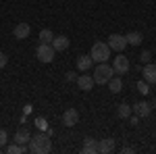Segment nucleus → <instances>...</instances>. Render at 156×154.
I'll use <instances>...</instances> for the list:
<instances>
[{"instance_id": "obj_11", "label": "nucleus", "mask_w": 156, "mask_h": 154, "mask_svg": "<svg viewBox=\"0 0 156 154\" xmlns=\"http://www.w3.org/2000/svg\"><path fill=\"white\" fill-rule=\"evenodd\" d=\"M98 152H102V154L115 152V140H112V138H104V140H100V142H98Z\"/></svg>"}, {"instance_id": "obj_15", "label": "nucleus", "mask_w": 156, "mask_h": 154, "mask_svg": "<svg viewBox=\"0 0 156 154\" xmlns=\"http://www.w3.org/2000/svg\"><path fill=\"white\" fill-rule=\"evenodd\" d=\"M92 65H94V60H92L90 54H81V56L77 59V69H79V71H87Z\"/></svg>"}, {"instance_id": "obj_5", "label": "nucleus", "mask_w": 156, "mask_h": 154, "mask_svg": "<svg viewBox=\"0 0 156 154\" xmlns=\"http://www.w3.org/2000/svg\"><path fill=\"white\" fill-rule=\"evenodd\" d=\"M106 44H108V48H110V50H117V52H121L123 48L127 46V38L121 36V34H110Z\"/></svg>"}, {"instance_id": "obj_27", "label": "nucleus", "mask_w": 156, "mask_h": 154, "mask_svg": "<svg viewBox=\"0 0 156 154\" xmlns=\"http://www.w3.org/2000/svg\"><path fill=\"white\" fill-rule=\"evenodd\" d=\"M67 81H77V73H73V71H67Z\"/></svg>"}, {"instance_id": "obj_26", "label": "nucleus", "mask_w": 156, "mask_h": 154, "mask_svg": "<svg viewBox=\"0 0 156 154\" xmlns=\"http://www.w3.org/2000/svg\"><path fill=\"white\" fill-rule=\"evenodd\" d=\"M6 63H9V56H6L4 52H0V69H4V67H6Z\"/></svg>"}, {"instance_id": "obj_22", "label": "nucleus", "mask_w": 156, "mask_h": 154, "mask_svg": "<svg viewBox=\"0 0 156 154\" xmlns=\"http://www.w3.org/2000/svg\"><path fill=\"white\" fill-rule=\"evenodd\" d=\"M137 92L146 96L148 92H150V83H146V81H137Z\"/></svg>"}, {"instance_id": "obj_24", "label": "nucleus", "mask_w": 156, "mask_h": 154, "mask_svg": "<svg viewBox=\"0 0 156 154\" xmlns=\"http://www.w3.org/2000/svg\"><path fill=\"white\" fill-rule=\"evenodd\" d=\"M150 59H152V54H150V50H144V52H142V54H140V60H142V63H150Z\"/></svg>"}, {"instance_id": "obj_30", "label": "nucleus", "mask_w": 156, "mask_h": 154, "mask_svg": "<svg viewBox=\"0 0 156 154\" xmlns=\"http://www.w3.org/2000/svg\"><path fill=\"white\" fill-rule=\"evenodd\" d=\"M152 106H156V98H154V104H152Z\"/></svg>"}, {"instance_id": "obj_6", "label": "nucleus", "mask_w": 156, "mask_h": 154, "mask_svg": "<svg viewBox=\"0 0 156 154\" xmlns=\"http://www.w3.org/2000/svg\"><path fill=\"white\" fill-rule=\"evenodd\" d=\"M129 59L127 56H123V54H119V56H115V60H112V69H115V73H119V75H123V73L129 71Z\"/></svg>"}, {"instance_id": "obj_21", "label": "nucleus", "mask_w": 156, "mask_h": 154, "mask_svg": "<svg viewBox=\"0 0 156 154\" xmlns=\"http://www.w3.org/2000/svg\"><path fill=\"white\" fill-rule=\"evenodd\" d=\"M40 40H42L44 44H50V42L54 40V34H52L50 29H42V31H40Z\"/></svg>"}, {"instance_id": "obj_23", "label": "nucleus", "mask_w": 156, "mask_h": 154, "mask_svg": "<svg viewBox=\"0 0 156 154\" xmlns=\"http://www.w3.org/2000/svg\"><path fill=\"white\" fill-rule=\"evenodd\" d=\"M36 127H37L40 131H46V129H48V123H46V119L37 117V119H36Z\"/></svg>"}, {"instance_id": "obj_16", "label": "nucleus", "mask_w": 156, "mask_h": 154, "mask_svg": "<svg viewBox=\"0 0 156 154\" xmlns=\"http://www.w3.org/2000/svg\"><path fill=\"white\" fill-rule=\"evenodd\" d=\"M31 140V133L27 129H19L17 133H15V142L17 144H21V146H27V142Z\"/></svg>"}, {"instance_id": "obj_1", "label": "nucleus", "mask_w": 156, "mask_h": 154, "mask_svg": "<svg viewBox=\"0 0 156 154\" xmlns=\"http://www.w3.org/2000/svg\"><path fill=\"white\" fill-rule=\"evenodd\" d=\"M27 150L31 154H48L52 150V140H50V133L46 131H40L36 133L29 142H27Z\"/></svg>"}, {"instance_id": "obj_4", "label": "nucleus", "mask_w": 156, "mask_h": 154, "mask_svg": "<svg viewBox=\"0 0 156 154\" xmlns=\"http://www.w3.org/2000/svg\"><path fill=\"white\" fill-rule=\"evenodd\" d=\"M54 54H56V50L52 48V44L40 42V46L36 48V56H37L40 63H52V60H54Z\"/></svg>"}, {"instance_id": "obj_29", "label": "nucleus", "mask_w": 156, "mask_h": 154, "mask_svg": "<svg viewBox=\"0 0 156 154\" xmlns=\"http://www.w3.org/2000/svg\"><path fill=\"white\" fill-rule=\"evenodd\" d=\"M137 121H140V117H137V115H133V117H131V125H137Z\"/></svg>"}, {"instance_id": "obj_3", "label": "nucleus", "mask_w": 156, "mask_h": 154, "mask_svg": "<svg viewBox=\"0 0 156 154\" xmlns=\"http://www.w3.org/2000/svg\"><path fill=\"white\" fill-rule=\"evenodd\" d=\"M112 75H115V69L112 67H108L106 63H98V67L94 69V75L92 77H94V83H100L102 85V83H108V79Z\"/></svg>"}, {"instance_id": "obj_17", "label": "nucleus", "mask_w": 156, "mask_h": 154, "mask_svg": "<svg viewBox=\"0 0 156 154\" xmlns=\"http://www.w3.org/2000/svg\"><path fill=\"white\" fill-rule=\"evenodd\" d=\"M108 90H110L112 94H119L121 90H123V81H121V77H115V75H112V77L108 79Z\"/></svg>"}, {"instance_id": "obj_28", "label": "nucleus", "mask_w": 156, "mask_h": 154, "mask_svg": "<svg viewBox=\"0 0 156 154\" xmlns=\"http://www.w3.org/2000/svg\"><path fill=\"white\" fill-rule=\"evenodd\" d=\"M121 152H123V154H131V152H135V150H133L131 146H125V148H123Z\"/></svg>"}, {"instance_id": "obj_10", "label": "nucleus", "mask_w": 156, "mask_h": 154, "mask_svg": "<svg viewBox=\"0 0 156 154\" xmlns=\"http://www.w3.org/2000/svg\"><path fill=\"white\" fill-rule=\"evenodd\" d=\"M146 83H156V65L154 63H146V67L142 69Z\"/></svg>"}, {"instance_id": "obj_8", "label": "nucleus", "mask_w": 156, "mask_h": 154, "mask_svg": "<svg viewBox=\"0 0 156 154\" xmlns=\"http://www.w3.org/2000/svg\"><path fill=\"white\" fill-rule=\"evenodd\" d=\"M29 34H31L29 23H17V25H15V29H12V36L17 38V40H25Z\"/></svg>"}, {"instance_id": "obj_18", "label": "nucleus", "mask_w": 156, "mask_h": 154, "mask_svg": "<svg viewBox=\"0 0 156 154\" xmlns=\"http://www.w3.org/2000/svg\"><path fill=\"white\" fill-rule=\"evenodd\" d=\"M125 38H127V44H131V46H140L144 42V36L140 31H131V34H127Z\"/></svg>"}, {"instance_id": "obj_25", "label": "nucleus", "mask_w": 156, "mask_h": 154, "mask_svg": "<svg viewBox=\"0 0 156 154\" xmlns=\"http://www.w3.org/2000/svg\"><path fill=\"white\" fill-rule=\"evenodd\" d=\"M6 140H9L6 131H4V129H0V148H4V146H6Z\"/></svg>"}, {"instance_id": "obj_20", "label": "nucleus", "mask_w": 156, "mask_h": 154, "mask_svg": "<svg viewBox=\"0 0 156 154\" xmlns=\"http://www.w3.org/2000/svg\"><path fill=\"white\" fill-rule=\"evenodd\" d=\"M117 115H119L121 119H129L131 117V106H129V104H119V106H117Z\"/></svg>"}, {"instance_id": "obj_2", "label": "nucleus", "mask_w": 156, "mask_h": 154, "mask_svg": "<svg viewBox=\"0 0 156 154\" xmlns=\"http://www.w3.org/2000/svg\"><path fill=\"white\" fill-rule=\"evenodd\" d=\"M90 56H92L94 63H106V60L110 59V48H108V44H104V42H96V44L92 46V50H90Z\"/></svg>"}, {"instance_id": "obj_14", "label": "nucleus", "mask_w": 156, "mask_h": 154, "mask_svg": "<svg viewBox=\"0 0 156 154\" xmlns=\"http://www.w3.org/2000/svg\"><path fill=\"white\" fill-rule=\"evenodd\" d=\"M81 152L83 154H96L98 152V140H94V138H85L83 146H81Z\"/></svg>"}, {"instance_id": "obj_12", "label": "nucleus", "mask_w": 156, "mask_h": 154, "mask_svg": "<svg viewBox=\"0 0 156 154\" xmlns=\"http://www.w3.org/2000/svg\"><path fill=\"white\" fill-rule=\"evenodd\" d=\"M50 44H52V48H54L56 52H62V50L69 48V38L67 36H54V40H52Z\"/></svg>"}, {"instance_id": "obj_13", "label": "nucleus", "mask_w": 156, "mask_h": 154, "mask_svg": "<svg viewBox=\"0 0 156 154\" xmlns=\"http://www.w3.org/2000/svg\"><path fill=\"white\" fill-rule=\"evenodd\" d=\"M77 85L83 92H90L94 88V77H90V75H77Z\"/></svg>"}, {"instance_id": "obj_9", "label": "nucleus", "mask_w": 156, "mask_h": 154, "mask_svg": "<svg viewBox=\"0 0 156 154\" xmlns=\"http://www.w3.org/2000/svg\"><path fill=\"white\" fill-rule=\"evenodd\" d=\"M150 110H152V106H150L148 102H137V104H133V108H131V113H133V115H137L140 119L150 117Z\"/></svg>"}, {"instance_id": "obj_7", "label": "nucleus", "mask_w": 156, "mask_h": 154, "mask_svg": "<svg viewBox=\"0 0 156 154\" xmlns=\"http://www.w3.org/2000/svg\"><path fill=\"white\" fill-rule=\"evenodd\" d=\"M77 121H79V113H77V108H67L65 115H62V123H65L67 127H73V125H77Z\"/></svg>"}, {"instance_id": "obj_19", "label": "nucleus", "mask_w": 156, "mask_h": 154, "mask_svg": "<svg viewBox=\"0 0 156 154\" xmlns=\"http://www.w3.org/2000/svg\"><path fill=\"white\" fill-rule=\"evenodd\" d=\"M6 152L9 154H25V152H29L27 150V146H21V144H11V146H6Z\"/></svg>"}]
</instances>
